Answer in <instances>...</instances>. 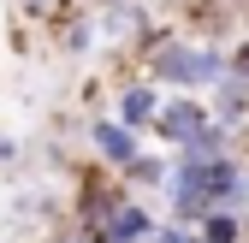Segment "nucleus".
<instances>
[{
	"mask_svg": "<svg viewBox=\"0 0 249 243\" xmlns=\"http://www.w3.org/2000/svg\"><path fill=\"white\" fill-rule=\"evenodd\" d=\"M142 66L148 83H172V89H208L231 66V53L220 42H184V36H148L142 42Z\"/></svg>",
	"mask_w": 249,
	"mask_h": 243,
	"instance_id": "obj_1",
	"label": "nucleus"
},
{
	"mask_svg": "<svg viewBox=\"0 0 249 243\" xmlns=\"http://www.w3.org/2000/svg\"><path fill=\"white\" fill-rule=\"evenodd\" d=\"M213 125V113H208V101L202 95H160V107H154V119H148V131L160 137V148L172 155V148H190L202 131Z\"/></svg>",
	"mask_w": 249,
	"mask_h": 243,
	"instance_id": "obj_2",
	"label": "nucleus"
},
{
	"mask_svg": "<svg viewBox=\"0 0 249 243\" xmlns=\"http://www.w3.org/2000/svg\"><path fill=\"white\" fill-rule=\"evenodd\" d=\"M101 243H148V231H154V214H148V208L131 196V190H124L113 208H107V214H101Z\"/></svg>",
	"mask_w": 249,
	"mask_h": 243,
	"instance_id": "obj_3",
	"label": "nucleus"
},
{
	"mask_svg": "<svg viewBox=\"0 0 249 243\" xmlns=\"http://www.w3.org/2000/svg\"><path fill=\"white\" fill-rule=\"evenodd\" d=\"M154 107H160V83H142V77L119 83V95H113V119H119L124 131H148Z\"/></svg>",
	"mask_w": 249,
	"mask_h": 243,
	"instance_id": "obj_4",
	"label": "nucleus"
},
{
	"mask_svg": "<svg viewBox=\"0 0 249 243\" xmlns=\"http://www.w3.org/2000/svg\"><path fill=\"white\" fill-rule=\"evenodd\" d=\"M89 142H95L101 166H113V172H119V166H124V160H131L137 148H142V142H137V131H124L119 119H95V131H89Z\"/></svg>",
	"mask_w": 249,
	"mask_h": 243,
	"instance_id": "obj_5",
	"label": "nucleus"
},
{
	"mask_svg": "<svg viewBox=\"0 0 249 243\" xmlns=\"http://www.w3.org/2000/svg\"><path fill=\"white\" fill-rule=\"evenodd\" d=\"M196 237L202 243H243V214H231V208H208V214L196 220Z\"/></svg>",
	"mask_w": 249,
	"mask_h": 243,
	"instance_id": "obj_6",
	"label": "nucleus"
},
{
	"mask_svg": "<svg viewBox=\"0 0 249 243\" xmlns=\"http://www.w3.org/2000/svg\"><path fill=\"white\" fill-rule=\"evenodd\" d=\"M148 243H202V237H196V226L166 220V226H154V231H148Z\"/></svg>",
	"mask_w": 249,
	"mask_h": 243,
	"instance_id": "obj_7",
	"label": "nucleus"
},
{
	"mask_svg": "<svg viewBox=\"0 0 249 243\" xmlns=\"http://www.w3.org/2000/svg\"><path fill=\"white\" fill-rule=\"evenodd\" d=\"M0 160H12V142H6V137H0Z\"/></svg>",
	"mask_w": 249,
	"mask_h": 243,
	"instance_id": "obj_8",
	"label": "nucleus"
},
{
	"mask_svg": "<svg viewBox=\"0 0 249 243\" xmlns=\"http://www.w3.org/2000/svg\"><path fill=\"white\" fill-rule=\"evenodd\" d=\"M101 6H137V0H101Z\"/></svg>",
	"mask_w": 249,
	"mask_h": 243,
	"instance_id": "obj_9",
	"label": "nucleus"
}]
</instances>
